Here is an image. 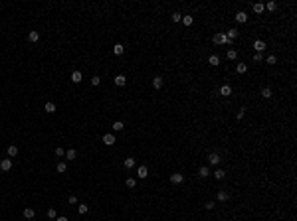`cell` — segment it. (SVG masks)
I'll list each match as a JSON object with an SVG mask.
<instances>
[{
	"mask_svg": "<svg viewBox=\"0 0 297 221\" xmlns=\"http://www.w3.org/2000/svg\"><path fill=\"white\" fill-rule=\"evenodd\" d=\"M56 156H63V148H56Z\"/></svg>",
	"mask_w": 297,
	"mask_h": 221,
	"instance_id": "7bdbcfd3",
	"label": "cell"
},
{
	"mask_svg": "<svg viewBox=\"0 0 297 221\" xmlns=\"http://www.w3.org/2000/svg\"><path fill=\"white\" fill-rule=\"evenodd\" d=\"M198 176H200V178H208V176H210V170H208V166H202V168L198 170Z\"/></svg>",
	"mask_w": 297,
	"mask_h": 221,
	"instance_id": "ac0fdd59",
	"label": "cell"
},
{
	"mask_svg": "<svg viewBox=\"0 0 297 221\" xmlns=\"http://www.w3.org/2000/svg\"><path fill=\"white\" fill-rule=\"evenodd\" d=\"M218 93H220L222 97H230V95H232V87H230V85H222L220 89H218Z\"/></svg>",
	"mask_w": 297,
	"mask_h": 221,
	"instance_id": "277c9868",
	"label": "cell"
},
{
	"mask_svg": "<svg viewBox=\"0 0 297 221\" xmlns=\"http://www.w3.org/2000/svg\"><path fill=\"white\" fill-rule=\"evenodd\" d=\"M123 52H125V46H123V43H115L113 46V53L115 55H123Z\"/></svg>",
	"mask_w": 297,
	"mask_h": 221,
	"instance_id": "4fadbf2b",
	"label": "cell"
},
{
	"mask_svg": "<svg viewBox=\"0 0 297 221\" xmlns=\"http://www.w3.org/2000/svg\"><path fill=\"white\" fill-rule=\"evenodd\" d=\"M48 217H50V219H56V209H54V207H50V209H48Z\"/></svg>",
	"mask_w": 297,
	"mask_h": 221,
	"instance_id": "74e56055",
	"label": "cell"
},
{
	"mask_svg": "<svg viewBox=\"0 0 297 221\" xmlns=\"http://www.w3.org/2000/svg\"><path fill=\"white\" fill-rule=\"evenodd\" d=\"M87 211H89V205H85V203H79V215H85Z\"/></svg>",
	"mask_w": 297,
	"mask_h": 221,
	"instance_id": "d6a6232c",
	"label": "cell"
},
{
	"mask_svg": "<svg viewBox=\"0 0 297 221\" xmlns=\"http://www.w3.org/2000/svg\"><path fill=\"white\" fill-rule=\"evenodd\" d=\"M264 8H265V10H268V12H274V10H275V8H277V4H275L274 0H271V2H268V4H264Z\"/></svg>",
	"mask_w": 297,
	"mask_h": 221,
	"instance_id": "4316f807",
	"label": "cell"
},
{
	"mask_svg": "<svg viewBox=\"0 0 297 221\" xmlns=\"http://www.w3.org/2000/svg\"><path fill=\"white\" fill-rule=\"evenodd\" d=\"M153 87H155V89H160V87H162V77L160 75H156L155 79H153Z\"/></svg>",
	"mask_w": 297,
	"mask_h": 221,
	"instance_id": "7402d4cb",
	"label": "cell"
},
{
	"mask_svg": "<svg viewBox=\"0 0 297 221\" xmlns=\"http://www.w3.org/2000/svg\"><path fill=\"white\" fill-rule=\"evenodd\" d=\"M111 128H113L115 132H119V130H123V128H125V124H123L121 121H115V122H113V127H111Z\"/></svg>",
	"mask_w": 297,
	"mask_h": 221,
	"instance_id": "d4e9b609",
	"label": "cell"
},
{
	"mask_svg": "<svg viewBox=\"0 0 297 221\" xmlns=\"http://www.w3.org/2000/svg\"><path fill=\"white\" fill-rule=\"evenodd\" d=\"M208 162H210V164H220V154H218V152H210V154H208Z\"/></svg>",
	"mask_w": 297,
	"mask_h": 221,
	"instance_id": "3957f363",
	"label": "cell"
},
{
	"mask_svg": "<svg viewBox=\"0 0 297 221\" xmlns=\"http://www.w3.org/2000/svg\"><path fill=\"white\" fill-rule=\"evenodd\" d=\"M208 63H210V65L212 67H216V65H220V57L216 55V53H212V55L208 57Z\"/></svg>",
	"mask_w": 297,
	"mask_h": 221,
	"instance_id": "8fae6325",
	"label": "cell"
},
{
	"mask_svg": "<svg viewBox=\"0 0 297 221\" xmlns=\"http://www.w3.org/2000/svg\"><path fill=\"white\" fill-rule=\"evenodd\" d=\"M268 63H269V65H275V63H277V57H275L274 53H271V55H268Z\"/></svg>",
	"mask_w": 297,
	"mask_h": 221,
	"instance_id": "e575fe53",
	"label": "cell"
},
{
	"mask_svg": "<svg viewBox=\"0 0 297 221\" xmlns=\"http://www.w3.org/2000/svg\"><path fill=\"white\" fill-rule=\"evenodd\" d=\"M115 85H119V87H123V85H127V75H123V73H119V75L115 77Z\"/></svg>",
	"mask_w": 297,
	"mask_h": 221,
	"instance_id": "52a82bcc",
	"label": "cell"
},
{
	"mask_svg": "<svg viewBox=\"0 0 297 221\" xmlns=\"http://www.w3.org/2000/svg\"><path fill=\"white\" fill-rule=\"evenodd\" d=\"M180 22H182V24H184V26H192V22H194V18H192V16H190V14H186V16H184V14H182V20H180Z\"/></svg>",
	"mask_w": 297,
	"mask_h": 221,
	"instance_id": "2e32d148",
	"label": "cell"
},
{
	"mask_svg": "<svg viewBox=\"0 0 297 221\" xmlns=\"http://www.w3.org/2000/svg\"><path fill=\"white\" fill-rule=\"evenodd\" d=\"M264 4H261V2H255V4H254V12H255V14H261V12H264Z\"/></svg>",
	"mask_w": 297,
	"mask_h": 221,
	"instance_id": "484cf974",
	"label": "cell"
},
{
	"mask_svg": "<svg viewBox=\"0 0 297 221\" xmlns=\"http://www.w3.org/2000/svg\"><path fill=\"white\" fill-rule=\"evenodd\" d=\"M81 79H83L81 71H73V73H71V81H73V83H81Z\"/></svg>",
	"mask_w": 297,
	"mask_h": 221,
	"instance_id": "5bb4252c",
	"label": "cell"
},
{
	"mask_svg": "<svg viewBox=\"0 0 297 221\" xmlns=\"http://www.w3.org/2000/svg\"><path fill=\"white\" fill-rule=\"evenodd\" d=\"M10 168H12V160H10V158H4V160H0V170H2V172H8Z\"/></svg>",
	"mask_w": 297,
	"mask_h": 221,
	"instance_id": "7a4b0ae2",
	"label": "cell"
},
{
	"mask_svg": "<svg viewBox=\"0 0 297 221\" xmlns=\"http://www.w3.org/2000/svg\"><path fill=\"white\" fill-rule=\"evenodd\" d=\"M226 38L230 40V42H234V40L238 38V30L236 28H232V30H228V34H226Z\"/></svg>",
	"mask_w": 297,
	"mask_h": 221,
	"instance_id": "9a60e30c",
	"label": "cell"
},
{
	"mask_svg": "<svg viewBox=\"0 0 297 221\" xmlns=\"http://www.w3.org/2000/svg\"><path fill=\"white\" fill-rule=\"evenodd\" d=\"M170 18H172V22H180V20H182V14H180V12H175Z\"/></svg>",
	"mask_w": 297,
	"mask_h": 221,
	"instance_id": "d590c367",
	"label": "cell"
},
{
	"mask_svg": "<svg viewBox=\"0 0 297 221\" xmlns=\"http://www.w3.org/2000/svg\"><path fill=\"white\" fill-rule=\"evenodd\" d=\"M244 115H246V109H240V111L236 113V118L240 121V118H244Z\"/></svg>",
	"mask_w": 297,
	"mask_h": 221,
	"instance_id": "f35d334b",
	"label": "cell"
},
{
	"mask_svg": "<svg viewBox=\"0 0 297 221\" xmlns=\"http://www.w3.org/2000/svg\"><path fill=\"white\" fill-rule=\"evenodd\" d=\"M67 202H70V203H77V198H76V196H70V198H67Z\"/></svg>",
	"mask_w": 297,
	"mask_h": 221,
	"instance_id": "b9f144b4",
	"label": "cell"
},
{
	"mask_svg": "<svg viewBox=\"0 0 297 221\" xmlns=\"http://www.w3.org/2000/svg\"><path fill=\"white\" fill-rule=\"evenodd\" d=\"M254 49H255V53H261L265 49V42H261V40H255L254 42Z\"/></svg>",
	"mask_w": 297,
	"mask_h": 221,
	"instance_id": "5b68a950",
	"label": "cell"
},
{
	"mask_svg": "<svg viewBox=\"0 0 297 221\" xmlns=\"http://www.w3.org/2000/svg\"><path fill=\"white\" fill-rule=\"evenodd\" d=\"M214 207H216V203H214V202H208L206 203V209H214Z\"/></svg>",
	"mask_w": 297,
	"mask_h": 221,
	"instance_id": "60d3db41",
	"label": "cell"
},
{
	"mask_svg": "<svg viewBox=\"0 0 297 221\" xmlns=\"http://www.w3.org/2000/svg\"><path fill=\"white\" fill-rule=\"evenodd\" d=\"M56 221H70L67 217H56Z\"/></svg>",
	"mask_w": 297,
	"mask_h": 221,
	"instance_id": "ee69618b",
	"label": "cell"
},
{
	"mask_svg": "<svg viewBox=\"0 0 297 221\" xmlns=\"http://www.w3.org/2000/svg\"><path fill=\"white\" fill-rule=\"evenodd\" d=\"M34 215H36V211H34L32 207H26V209H24V217H26V219H34Z\"/></svg>",
	"mask_w": 297,
	"mask_h": 221,
	"instance_id": "d6986e66",
	"label": "cell"
},
{
	"mask_svg": "<svg viewBox=\"0 0 297 221\" xmlns=\"http://www.w3.org/2000/svg\"><path fill=\"white\" fill-rule=\"evenodd\" d=\"M261 59H264V55H261V53H254V61H255V63H259Z\"/></svg>",
	"mask_w": 297,
	"mask_h": 221,
	"instance_id": "ab89813d",
	"label": "cell"
},
{
	"mask_svg": "<svg viewBox=\"0 0 297 221\" xmlns=\"http://www.w3.org/2000/svg\"><path fill=\"white\" fill-rule=\"evenodd\" d=\"M125 184H127V188H135V186H137V180H135V178H127V182H125Z\"/></svg>",
	"mask_w": 297,
	"mask_h": 221,
	"instance_id": "836d02e7",
	"label": "cell"
},
{
	"mask_svg": "<svg viewBox=\"0 0 297 221\" xmlns=\"http://www.w3.org/2000/svg\"><path fill=\"white\" fill-rule=\"evenodd\" d=\"M44 111H48V113H56V105H54L52 101H48V103L44 105Z\"/></svg>",
	"mask_w": 297,
	"mask_h": 221,
	"instance_id": "603a6c76",
	"label": "cell"
},
{
	"mask_svg": "<svg viewBox=\"0 0 297 221\" xmlns=\"http://www.w3.org/2000/svg\"><path fill=\"white\" fill-rule=\"evenodd\" d=\"M271 89H269V87H264V89H261V97H264V99H271Z\"/></svg>",
	"mask_w": 297,
	"mask_h": 221,
	"instance_id": "cb8c5ba5",
	"label": "cell"
},
{
	"mask_svg": "<svg viewBox=\"0 0 297 221\" xmlns=\"http://www.w3.org/2000/svg\"><path fill=\"white\" fill-rule=\"evenodd\" d=\"M28 40H30L32 43H36V42L40 40V32H34V30H32V32L28 34Z\"/></svg>",
	"mask_w": 297,
	"mask_h": 221,
	"instance_id": "e0dca14e",
	"label": "cell"
},
{
	"mask_svg": "<svg viewBox=\"0 0 297 221\" xmlns=\"http://www.w3.org/2000/svg\"><path fill=\"white\" fill-rule=\"evenodd\" d=\"M236 71L242 75V73H246V71H248V65H246V63H238V65H236Z\"/></svg>",
	"mask_w": 297,
	"mask_h": 221,
	"instance_id": "83f0119b",
	"label": "cell"
},
{
	"mask_svg": "<svg viewBox=\"0 0 297 221\" xmlns=\"http://www.w3.org/2000/svg\"><path fill=\"white\" fill-rule=\"evenodd\" d=\"M234 18H236V22H240V24H246V22H248V14H246V12H242V10L238 12L236 16H234Z\"/></svg>",
	"mask_w": 297,
	"mask_h": 221,
	"instance_id": "ba28073f",
	"label": "cell"
},
{
	"mask_svg": "<svg viewBox=\"0 0 297 221\" xmlns=\"http://www.w3.org/2000/svg\"><path fill=\"white\" fill-rule=\"evenodd\" d=\"M123 166H125L127 170L135 168V158H125V162H123Z\"/></svg>",
	"mask_w": 297,
	"mask_h": 221,
	"instance_id": "44dd1931",
	"label": "cell"
},
{
	"mask_svg": "<svg viewBox=\"0 0 297 221\" xmlns=\"http://www.w3.org/2000/svg\"><path fill=\"white\" fill-rule=\"evenodd\" d=\"M57 172H60V174H66L67 172V164L66 162H60V164H57Z\"/></svg>",
	"mask_w": 297,
	"mask_h": 221,
	"instance_id": "f1b7e54d",
	"label": "cell"
},
{
	"mask_svg": "<svg viewBox=\"0 0 297 221\" xmlns=\"http://www.w3.org/2000/svg\"><path fill=\"white\" fill-rule=\"evenodd\" d=\"M147 176H149V170H147V166H139V168H137V178L145 180Z\"/></svg>",
	"mask_w": 297,
	"mask_h": 221,
	"instance_id": "8992f818",
	"label": "cell"
},
{
	"mask_svg": "<svg viewBox=\"0 0 297 221\" xmlns=\"http://www.w3.org/2000/svg\"><path fill=\"white\" fill-rule=\"evenodd\" d=\"M226 57H228V59H236V57H238V52H236V49H228Z\"/></svg>",
	"mask_w": 297,
	"mask_h": 221,
	"instance_id": "1f68e13d",
	"label": "cell"
},
{
	"mask_svg": "<svg viewBox=\"0 0 297 221\" xmlns=\"http://www.w3.org/2000/svg\"><path fill=\"white\" fill-rule=\"evenodd\" d=\"M212 42L216 43V46H224V43H232L230 40L226 38V34H224V32H216V34L212 36Z\"/></svg>",
	"mask_w": 297,
	"mask_h": 221,
	"instance_id": "6da1fadb",
	"label": "cell"
},
{
	"mask_svg": "<svg viewBox=\"0 0 297 221\" xmlns=\"http://www.w3.org/2000/svg\"><path fill=\"white\" fill-rule=\"evenodd\" d=\"M214 178L216 180H224L226 178V172H224V170H216V172H214Z\"/></svg>",
	"mask_w": 297,
	"mask_h": 221,
	"instance_id": "f546056e",
	"label": "cell"
},
{
	"mask_svg": "<svg viewBox=\"0 0 297 221\" xmlns=\"http://www.w3.org/2000/svg\"><path fill=\"white\" fill-rule=\"evenodd\" d=\"M216 198H218V202H222V203H224V202H228V199H230V193H228V192H222V190H220Z\"/></svg>",
	"mask_w": 297,
	"mask_h": 221,
	"instance_id": "7c38bea8",
	"label": "cell"
},
{
	"mask_svg": "<svg viewBox=\"0 0 297 221\" xmlns=\"http://www.w3.org/2000/svg\"><path fill=\"white\" fill-rule=\"evenodd\" d=\"M184 176L182 174H170V184H182Z\"/></svg>",
	"mask_w": 297,
	"mask_h": 221,
	"instance_id": "9c48e42d",
	"label": "cell"
},
{
	"mask_svg": "<svg viewBox=\"0 0 297 221\" xmlns=\"http://www.w3.org/2000/svg\"><path fill=\"white\" fill-rule=\"evenodd\" d=\"M66 158H67V160H76V158H77V150H73V148H70V150L66 152Z\"/></svg>",
	"mask_w": 297,
	"mask_h": 221,
	"instance_id": "ffe728a7",
	"label": "cell"
},
{
	"mask_svg": "<svg viewBox=\"0 0 297 221\" xmlns=\"http://www.w3.org/2000/svg\"><path fill=\"white\" fill-rule=\"evenodd\" d=\"M99 83H101V77H97V75H93V77H91V85H93V87H97Z\"/></svg>",
	"mask_w": 297,
	"mask_h": 221,
	"instance_id": "8d00e7d4",
	"label": "cell"
},
{
	"mask_svg": "<svg viewBox=\"0 0 297 221\" xmlns=\"http://www.w3.org/2000/svg\"><path fill=\"white\" fill-rule=\"evenodd\" d=\"M16 154H18V146L10 144V146H8V156H16Z\"/></svg>",
	"mask_w": 297,
	"mask_h": 221,
	"instance_id": "4dcf8cb0",
	"label": "cell"
},
{
	"mask_svg": "<svg viewBox=\"0 0 297 221\" xmlns=\"http://www.w3.org/2000/svg\"><path fill=\"white\" fill-rule=\"evenodd\" d=\"M103 144L105 146H113L115 144V136H113V134H105V136H103Z\"/></svg>",
	"mask_w": 297,
	"mask_h": 221,
	"instance_id": "30bf717a",
	"label": "cell"
}]
</instances>
